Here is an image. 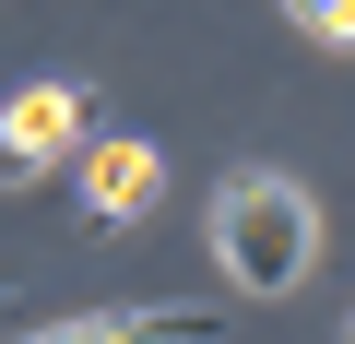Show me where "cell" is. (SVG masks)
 Returning a JSON list of instances; mask_svg holds the SVG:
<instances>
[{
    "instance_id": "1",
    "label": "cell",
    "mask_w": 355,
    "mask_h": 344,
    "mask_svg": "<svg viewBox=\"0 0 355 344\" xmlns=\"http://www.w3.org/2000/svg\"><path fill=\"white\" fill-rule=\"evenodd\" d=\"M214 261L237 297H296L320 261V202L284 179V166H237L214 190Z\"/></svg>"
},
{
    "instance_id": "2",
    "label": "cell",
    "mask_w": 355,
    "mask_h": 344,
    "mask_svg": "<svg viewBox=\"0 0 355 344\" xmlns=\"http://www.w3.org/2000/svg\"><path fill=\"white\" fill-rule=\"evenodd\" d=\"M71 142H83V83H24L12 107H0V190H24Z\"/></svg>"
},
{
    "instance_id": "3",
    "label": "cell",
    "mask_w": 355,
    "mask_h": 344,
    "mask_svg": "<svg viewBox=\"0 0 355 344\" xmlns=\"http://www.w3.org/2000/svg\"><path fill=\"white\" fill-rule=\"evenodd\" d=\"M154 142H95L83 154V226L95 238H119V226H142V202H154Z\"/></svg>"
},
{
    "instance_id": "4",
    "label": "cell",
    "mask_w": 355,
    "mask_h": 344,
    "mask_svg": "<svg viewBox=\"0 0 355 344\" xmlns=\"http://www.w3.org/2000/svg\"><path fill=\"white\" fill-rule=\"evenodd\" d=\"M24 344H214V309H95V320L24 332Z\"/></svg>"
},
{
    "instance_id": "5",
    "label": "cell",
    "mask_w": 355,
    "mask_h": 344,
    "mask_svg": "<svg viewBox=\"0 0 355 344\" xmlns=\"http://www.w3.org/2000/svg\"><path fill=\"white\" fill-rule=\"evenodd\" d=\"M284 13H296L320 48H355V0H284Z\"/></svg>"
},
{
    "instance_id": "6",
    "label": "cell",
    "mask_w": 355,
    "mask_h": 344,
    "mask_svg": "<svg viewBox=\"0 0 355 344\" xmlns=\"http://www.w3.org/2000/svg\"><path fill=\"white\" fill-rule=\"evenodd\" d=\"M343 344H355V320H343Z\"/></svg>"
}]
</instances>
